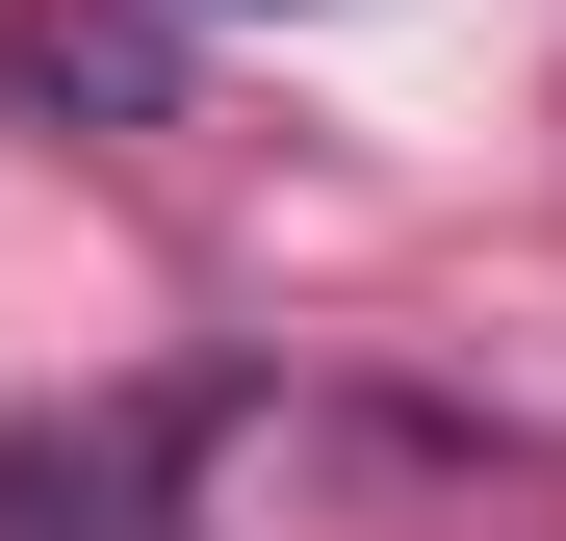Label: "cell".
I'll return each mask as SVG.
<instances>
[{"label":"cell","mask_w":566,"mask_h":541,"mask_svg":"<svg viewBox=\"0 0 566 541\" xmlns=\"http://www.w3.org/2000/svg\"><path fill=\"white\" fill-rule=\"evenodd\" d=\"M207 438H232V387H129V413L0 438V541H180V465Z\"/></svg>","instance_id":"1"}]
</instances>
